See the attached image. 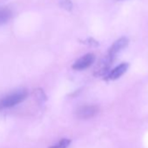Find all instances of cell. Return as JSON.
Instances as JSON below:
<instances>
[{
  "label": "cell",
  "instance_id": "6da1fadb",
  "mask_svg": "<svg viewBox=\"0 0 148 148\" xmlns=\"http://www.w3.org/2000/svg\"><path fill=\"white\" fill-rule=\"evenodd\" d=\"M27 95L28 92L25 90H19L10 93L2 99H0V109L11 108L20 104L27 98Z\"/></svg>",
  "mask_w": 148,
  "mask_h": 148
},
{
  "label": "cell",
  "instance_id": "7a4b0ae2",
  "mask_svg": "<svg viewBox=\"0 0 148 148\" xmlns=\"http://www.w3.org/2000/svg\"><path fill=\"white\" fill-rule=\"evenodd\" d=\"M94 61H95L94 54L88 53V54L84 55L80 58H79L75 63L73 64L72 68L77 71H82V70H85V69L90 67L94 63Z\"/></svg>",
  "mask_w": 148,
  "mask_h": 148
},
{
  "label": "cell",
  "instance_id": "3957f363",
  "mask_svg": "<svg viewBox=\"0 0 148 148\" xmlns=\"http://www.w3.org/2000/svg\"><path fill=\"white\" fill-rule=\"evenodd\" d=\"M98 112L99 107L97 106H83L77 110L76 114L79 119H87L94 117L98 114Z\"/></svg>",
  "mask_w": 148,
  "mask_h": 148
},
{
  "label": "cell",
  "instance_id": "277c9868",
  "mask_svg": "<svg viewBox=\"0 0 148 148\" xmlns=\"http://www.w3.org/2000/svg\"><path fill=\"white\" fill-rule=\"evenodd\" d=\"M128 39L125 37L118 39L116 42H114V44L111 46V48L109 49L108 51V58L110 59H113V58H115V56H117V54L121 51L124 48L126 47V45H128Z\"/></svg>",
  "mask_w": 148,
  "mask_h": 148
},
{
  "label": "cell",
  "instance_id": "5b68a950",
  "mask_svg": "<svg viewBox=\"0 0 148 148\" xmlns=\"http://www.w3.org/2000/svg\"><path fill=\"white\" fill-rule=\"evenodd\" d=\"M128 68H129V64L127 63L120 64L119 65H118L117 67H115L113 70L110 71V73L108 74V79H111V80L118 79L122 75H124L126 72V71L128 70Z\"/></svg>",
  "mask_w": 148,
  "mask_h": 148
},
{
  "label": "cell",
  "instance_id": "8992f818",
  "mask_svg": "<svg viewBox=\"0 0 148 148\" xmlns=\"http://www.w3.org/2000/svg\"><path fill=\"white\" fill-rule=\"evenodd\" d=\"M12 17V12L8 9H0V25L5 24Z\"/></svg>",
  "mask_w": 148,
  "mask_h": 148
},
{
  "label": "cell",
  "instance_id": "52a82bcc",
  "mask_svg": "<svg viewBox=\"0 0 148 148\" xmlns=\"http://www.w3.org/2000/svg\"><path fill=\"white\" fill-rule=\"evenodd\" d=\"M70 145H71V140L70 139H68V138H63V139H61L58 143V145H53V146H51L50 148H67Z\"/></svg>",
  "mask_w": 148,
  "mask_h": 148
},
{
  "label": "cell",
  "instance_id": "ba28073f",
  "mask_svg": "<svg viewBox=\"0 0 148 148\" xmlns=\"http://www.w3.org/2000/svg\"><path fill=\"white\" fill-rule=\"evenodd\" d=\"M35 97H36V99H37L38 101H40V102H45V101H46V96H45L44 91L41 90V89H37V90L35 91Z\"/></svg>",
  "mask_w": 148,
  "mask_h": 148
},
{
  "label": "cell",
  "instance_id": "9c48e42d",
  "mask_svg": "<svg viewBox=\"0 0 148 148\" xmlns=\"http://www.w3.org/2000/svg\"><path fill=\"white\" fill-rule=\"evenodd\" d=\"M60 5L62 8H64L67 11H71L72 9V3L71 0H61Z\"/></svg>",
  "mask_w": 148,
  "mask_h": 148
}]
</instances>
